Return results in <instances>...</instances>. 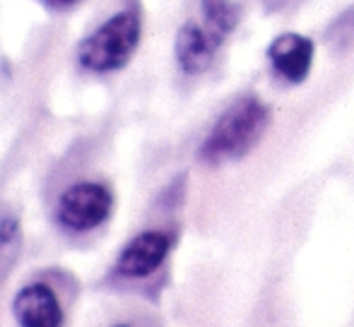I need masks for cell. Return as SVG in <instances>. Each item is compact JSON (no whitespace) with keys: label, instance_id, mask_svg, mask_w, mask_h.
Wrapping results in <instances>:
<instances>
[{"label":"cell","instance_id":"6da1fadb","mask_svg":"<svg viewBox=\"0 0 354 327\" xmlns=\"http://www.w3.org/2000/svg\"><path fill=\"white\" fill-rule=\"evenodd\" d=\"M268 128V108L258 99L246 97L232 103L214 123L210 135L201 147V159L207 164H222L241 159L258 145Z\"/></svg>","mask_w":354,"mask_h":327},{"label":"cell","instance_id":"7a4b0ae2","mask_svg":"<svg viewBox=\"0 0 354 327\" xmlns=\"http://www.w3.org/2000/svg\"><path fill=\"white\" fill-rule=\"evenodd\" d=\"M140 43V17L123 10L94 29L77 48V61L92 72H111L123 68Z\"/></svg>","mask_w":354,"mask_h":327},{"label":"cell","instance_id":"3957f363","mask_svg":"<svg viewBox=\"0 0 354 327\" xmlns=\"http://www.w3.org/2000/svg\"><path fill=\"white\" fill-rule=\"evenodd\" d=\"M113 195L102 183H75L58 200V221L71 231H89L109 219Z\"/></svg>","mask_w":354,"mask_h":327},{"label":"cell","instance_id":"277c9868","mask_svg":"<svg viewBox=\"0 0 354 327\" xmlns=\"http://www.w3.org/2000/svg\"><path fill=\"white\" fill-rule=\"evenodd\" d=\"M12 315L19 327H63V308L46 284H27L12 301Z\"/></svg>","mask_w":354,"mask_h":327},{"label":"cell","instance_id":"5b68a950","mask_svg":"<svg viewBox=\"0 0 354 327\" xmlns=\"http://www.w3.org/2000/svg\"><path fill=\"white\" fill-rule=\"evenodd\" d=\"M224 39L210 27L201 24H183L176 34V61L183 72L188 75H201L212 66L214 53L222 46Z\"/></svg>","mask_w":354,"mask_h":327},{"label":"cell","instance_id":"8992f818","mask_svg":"<svg viewBox=\"0 0 354 327\" xmlns=\"http://www.w3.org/2000/svg\"><path fill=\"white\" fill-rule=\"evenodd\" d=\"M275 72L287 82H304L313 63V43L301 34H282L268 48Z\"/></svg>","mask_w":354,"mask_h":327},{"label":"cell","instance_id":"52a82bcc","mask_svg":"<svg viewBox=\"0 0 354 327\" xmlns=\"http://www.w3.org/2000/svg\"><path fill=\"white\" fill-rule=\"evenodd\" d=\"M169 252V236L145 231L136 236L118 255V272L126 277H147L164 262Z\"/></svg>","mask_w":354,"mask_h":327},{"label":"cell","instance_id":"ba28073f","mask_svg":"<svg viewBox=\"0 0 354 327\" xmlns=\"http://www.w3.org/2000/svg\"><path fill=\"white\" fill-rule=\"evenodd\" d=\"M22 250V226L12 207L0 202V284L10 277Z\"/></svg>","mask_w":354,"mask_h":327},{"label":"cell","instance_id":"9c48e42d","mask_svg":"<svg viewBox=\"0 0 354 327\" xmlns=\"http://www.w3.org/2000/svg\"><path fill=\"white\" fill-rule=\"evenodd\" d=\"M203 19L212 32H217L224 39L236 27L239 12L229 0H203Z\"/></svg>","mask_w":354,"mask_h":327},{"label":"cell","instance_id":"30bf717a","mask_svg":"<svg viewBox=\"0 0 354 327\" xmlns=\"http://www.w3.org/2000/svg\"><path fill=\"white\" fill-rule=\"evenodd\" d=\"M61 3H77V0H61Z\"/></svg>","mask_w":354,"mask_h":327},{"label":"cell","instance_id":"8fae6325","mask_svg":"<svg viewBox=\"0 0 354 327\" xmlns=\"http://www.w3.org/2000/svg\"><path fill=\"white\" fill-rule=\"evenodd\" d=\"M113 327H131V325H113Z\"/></svg>","mask_w":354,"mask_h":327}]
</instances>
